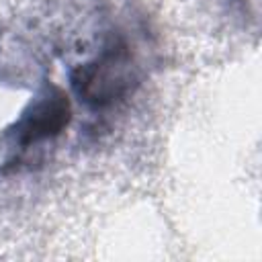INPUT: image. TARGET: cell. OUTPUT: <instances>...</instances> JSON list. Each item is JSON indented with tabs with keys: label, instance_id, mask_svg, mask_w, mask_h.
<instances>
[{
	"label": "cell",
	"instance_id": "obj_2",
	"mask_svg": "<svg viewBox=\"0 0 262 262\" xmlns=\"http://www.w3.org/2000/svg\"><path fill=\"white\" fill-rule=\"evenodd\" d=\"M70 123V100L59 88H47L23 117L6 131V139H10V147L18 151H27L33 145L47 141L59 135Z\"/></svg>",
	"mask_w": 262,
	"mask_h": 262
},
{
	"label": "cell",
	"instance_id": "obj_1",
	"mask_svg": "<svg viewBox=\"0 0 262 262\" xmlns=\"http://www.w3.org/2000/svg\"><path fill=\"white\" fill-rule=\"evenodd\" d=\"M131 84L129 57L123 45L106 47L100 57L76 68L72 88L90 106H106L121 98Z\"/></svg>",
	"mask_w": 262,
	"mask_h": 262
}]
</instances>
